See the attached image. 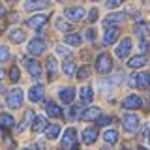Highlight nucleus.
Returning a JSON list of instances; mask_svg holds the SVG:
<instances>
[{"label": "nucleus", "mask_w": 150, "mask_h": 150, "mask_svg": "<svg viewBox=\"0 0 150 150\" xmlns=\"http://www.w3.org/2000/svg\"><path fill=\"white\" fill-rule=\"evenodd\" d=\"M79 143H77V131L73 128H68L62 135V143H60V150H77Z\"/></svg>", "instance_id": "nucleus-1"}, {"label": "nucleus", "mask_w": 150, "mask_h": 150, "mask_svg": "<svg viewBox=\"0 0 150 150\" xmlns=\"http://www.w3.org/2000/svg\"><path fill=\"white\" fill-rule=\"evenodd\" d=\"M111 69H112L111 56L107 54V53L98 54V58H96V71H100L101 75H105V73H111Z\"/></svg>", "instance_id": "nucleus-2"}, {"label": "nucleus", "mask_w": 150, "mask_h": 150, "mask_svg": "<svg viewBox=\"0 0 150 150\" xmlns=\"http://www.w3.org/2000/svg\"><path fill=\"white\" fill-rule=\"evenodd\" d=\"M23 98H25V94H23L21 88H13V90L8 94V98H6L8 107L9 109H19V107L23 105Z\"/></svg>", "instance_id": "nucleus-3"}, {"label": "nucleus", "mask_w": 150, "mask_h": 150, "mask_svg": "<svg viewBox=\"0 0 150 150\" xmlns=\"http://www.w3.org/2000/svg\"><path fill=\"white\" fill-rule=\"evenodd\" d=\"M122 126H124V129L128 131V133H135L139 128V116L133 115V112H128V115L122 116Z\"/></svg>", "instance_id": "nucleus-4"}, {"label": "nucleus", "mask_w": 150, "mask_h": 150, "mask_svg": "<svg viewBox=\"0 0 150 150\" xmlns=\"http://www.w3.org/2000/svg\"><path fill=\"white\" fill-rule=\"evenodd\" d=\"M129 84H133V86H137V88L150 86V73L148 71H137L129 79Z\"/></svg>", "instance_id": "nucleus-5"}, {"label": "nucleus", "mask_w": 150, "mask_h": 150, "mask_svg": "<svg viewBox=\"0 0 150 150\" xmlns=\"http://www.w3.org/2000/svg\"><path fill=\"white\" fill-rule=\"evenodd\" d=\"M45 41L40 40V38H34L32 41H28V53H30L32 56H40L41 53L45 51Z\"/></svg>", "instance_id": "nucleus-6"}, {"label": "nucleus", "mask_w": 150, "mask_h": 150, "mask_svg": "<svg viewBox=\"0 0 150 150\" xmlns=\"http://www.w3.org/2000/svg\"><path fill=\"white\" fill-rule=\"evenodd\" d=\"M25 66H26L28 73H30L34 79H40L41 77V64L38 62V60H34V58H25Z\"/></svg>", "instance_id": "nucleus-7"}, {"label": "nucleus", "mask_w": 150, "mask_h": 150, "mask_svg": "<svg viewBox=\"0 0 150 150\" xmlns=\"http://www.w3.org/2000/svg\"><path fill=\"white\" fill-rule=\"evenodd\" d=\"M115 53H116V56H118V58H126V56L131 53V40H129V38H126V40L120 41Z\"/></svg>", "instance_id": "nucleus-8"}, {"label": "nucleus", "mask_w": 150, "mask_h": 150, "mask_svg": "<svg viewBox=\"0 0 150 150\" xmlns=\"http://www.w3.org/2000/svg\"><path fill=\"white\" fill-rule=\"evenodd\" d=\"M126 13H111L109 17H105V21H103V26H105V30L107 28H112V25H118V23L122 21H126Z\"/></svg>", "instance_id": "nucleus-9"}, {"label": "nucleus", "mask_w": 150, "mask_h": 150, "mask_svg": "<svg viewBox=\"0 0 150 150\" xmlns=\"http://www.w3.org/2000/svg\"><path fill=\"white\" fill-rule=\"evenodd\" d=\"M66 17H68L69 19V21H81V19L84 17V9L81 8V6H73V8H68V9H66Z\"/></svg>", "instance_id": "nucleus-10"}, {"label": "nucleus", "mask_w": 150, "mask_h": 150, "mask_svg": "<svg viewBox=\"0 0 150 150\" xmlns=\"http://www.w3.org/2000/svg\"><path fill=\"white\" fill-rule=\"evenodd\" d=\"M122 107L124 109H139V107H143V100L139 96H135V94H131L122 101Z\"/></svg>", "instance_id": "nucleus-11"}, {"label": "nucleus", "mask_w": 150, "mask_h": 150, "mask_svg": "<svg viewBox=\"0 0 150 150\" xmlns=\"http://www.w3.org/2000/svg\"><path fill=\"white\" fill-rule=\"evenodd\" d=\"M47 19H49V15H45V13H41V15H34V17H30V19L26 21V26L40 30V28L47 23Z\"/></svg>", "instance_id": "nucleus-12"}, {"label": "nucleus", "mask_w": 150, "mask_h": 150, "mask_svg": "<svg viewBox=\"0 0 150 150\" xmlns=\"http://www.w3.org/2000/svg\"><path fill=\"white\" fill-rule=\"evenodd\" d=\"M43 94H45L43 86H41V84H34V86L30 88V92H28V98H30V101L38 103V101L43 100Z\"/></svg>", "instance_id": "nucleus-13"}, {"label": "nucleus", "mask_w": 150, "mask_h": 150, "mask_svg": "<svg viewBox=\"0 0 150 150\" xmlns=\"http://www.w3.org/2000/svg\"><path fill=\"white\" fill-rule=\"evenodd\" d=\"M45 111H47V116H53V118L62 116V107L56 105L54 101H47V103H45Z\"/></svg>", "instance_id": "nucleus-14"}, {"label": "nucleus", "mask_w": 150, "mask_h": 150, "mask_svg": "<svg viewBox=\"0 0 150 150\" xmlns=\"http://www.w3.org/2000/svg\"><path fill=\"white\" fill-rule=\"evenodd\" d=\"M51 4V0H26L25 2V8L28 11H34V9H41V8H47Z\"/></svg>", "instance_id": "nucleus-15"}, {"label": "nucleus", "mask_w": 150, "mask_h": 150, "mask_svg": "<svg viewBox=\"0 0 150 150\" xmlns=\"http://www.w3.org/2000/svg\"><path fill=\"white\" fill-rule=\"evenodd\" d=\"M101 116V109L100 107H88V109L83 111V120H98Z\"/></svg>", "instance_id": "nucleus-16"}, {"label": "nucleus", "mask_w": 150, "mask_h": 150, "mask_svg": "<svg viewBox=\"0 0 150 150\" xmlns=\"http://www.w3.org/2000/svg\"><path fill=\"white\" fill-rule=\"evenodd\" d=\"M96 139H98V129H96V128H86V129H83V143H84V144L96 143Z\"/></svg>", "instance_id": "nucleus-17"}, {"label": "nucleus", "mask_w": 150, "mask_h": 150, "mask_svg": "<svg viewBox=\"0 0 150 150\" xmlns=\"http://www.w3.org/2000/svg\"><path fill=\"white\" fill-rule=\"evenodd\" d=\"M118 34H120L118 28H107L105 36H103V43H105V45H112L116 41V38H118Z\"/></svg>", "instance_id": "nucleus-18"}, {"label": "nucleus", "mask_w": 150, "mask_h": 150, "mask_svg": "<svg viewBox=\"0 0 150 150\" xmlns=\"http://www.w3.org/2000/svg\"><path fill=\"white\" fill-rule=\"evenodd\" d=\"M143 66H146V56H144V54H139V56H131V58L128 60V68H131V69L143 68Z\"/></svg>", "instance_id": "nucleus-19"}, {"label": "nucleus", "mask_w": 150, "mask_h": 150, "mask_svg": "<svg viewBox=\"0 0 150 150\" xmlns=\"http://www.w3.org/2000/svg\"><path fill=\"white\" fill-rule=\"evenodd\" d=\"M58 98H60V101L62 103H71L73 101V98H75V90L71 86H68V88H62V90H60V94H58Z\"/></svg>", "instance_id": "nucleus-20"}, {"label": "nucleus", "mask_w": 150, "mask_h": 150, "mask_svg": "<svg viewBox=\"0 0 150 150\" xmlns=\"http://www.w3.org/2000/svg\"><path fill=\"white\" fill-rule=\"evenodd\" d=\"M9 40L13 43H23L26 40V32L21 30V28H13V30H9Z\"/></svg>", "instance_id": "nucleus-21"}, {"label": "nucleus", "mask_w": 150, "mask_h": 150, "mask_svg": "<svg viewBox=\"0 0 150 150\" xmlns=\"http://www.w3.org/2000/svg\"><path fill=\"white\" fill-rule=\"evenodd\" d=\"M13 126H15L13 116L8 115V112H2V115H0V128H2V129H11Z\"/></svg>", "instance_id": "nucleus-22"}, {"label": "nucleus", "mask_w": 150, "mask_h": 150, "mask_svg": "<svg viewBox=\"0 0 150 150\" xmlns=\"http://www.w3.org/2000/svg\"><path fill=\"white\" fill-rule=\"evenodd\" d=\"M56 71H58V64H56V58L54 56H49L47 58V73H49V77L53 79L54 75H56Z\"/></svg>", "instance_id": "nucleus-23"}, {"label": "nucleus", "mask_w": 150, "mask_h": 150, "mask_svg": "<svg viewBox=\"0 0 150 150\" xmlns=\"http://www.w3.org/2000/svg\"><path fill=\"white\" fill-rule=\"evenodd\" d=\"M47 129V120L43 116H36L32 122V131H45Z\"/></svg>", "instance_id": "nucleus-24"}, {"label": "nucleus", "mask_w": 150, "mask_h": 150, "mask_svg": "<svg viewBox=\"0 0 150 150\" xmlns=\"http://www.w3.org/2000/svg\"><path fill=\"white\" fill-rule=\"evenodd\" d=\"M60 135V126L58 124H51V126H47V129H45V137L47 139H56Z\"/></svg>", "instance_id": "nucleus-25"}, {"label": "nucleus", "mask_w": 150, "mask_h": 150, "mask_svg": "<svg viewBox=\"0 0 150 150\" xmlns=\"http://www.w3.org/2000/svg\"><path fill=\"white\" fill-rule=\"evenodd\" d=\"M103 139H105L107 144H115L116 141H118V131H116V129H107V131H103Z\"/></svg>", "instance_id": "nucleus-26"}, {"label": "nucleus", "mask_w": 150, "mask_h": 150, "mask_svg": "<svg viewBox=\"0 0 150 150\" xmlns=\"http://www.w3.org/2000/svg\"><path fill=\"white\" fill-rule=\"evenodd\" d=\"M135 34L144 40V38L150 34V26H148V23H139V25L135 26Z\"/></svg>", "instance_id": "nucleus-27"}, {"label": "nucleus", "mask_w": 150, "mask_h": 150, "mask_svg": "<svg viewBox=\"0 0 150 150\" xmlns=\"http://www.w3.org/2000/svg\"><path fill=\"white\" fill-rule=\"evenodd\" d=\"M62 71L71 77V75H75V71H77V66H75L73 60H66V62L62 64Z\"/></svg>", "instance_id": "nucleus-28"}, {"label": "nucleus", "mask_w": 150, "mask_h": 150, "mask_svg": "<svg viewBox=\"0 0 150 150\" xmlns=\"http://www.w3.org/2000/svg\"><path fill=\"white\" fill-rule=\"evenodd\" d=\"M81 100L84 103H90L94 100V92H92V88L90 86H83L81 88Z\"/></svg>", "instance_id": "nucleus-29"}, {"label": "nucleus", "mask_w": 150, "mask_h": 150, "mask_svg": "<svg viewBox=\"0 0 150 150\" xmlns=\"http://www.w3.org/2000/svg\"><path fill=\"white\" fill-rule=\"evenodd\" d=\"M64 41L69 47H79V45H81V36H79V34H68Z\"/></svg>", "instance_id": "nucleus-30"}, {"label": "nucleus", "mask_w": 150, "mask_h": 150, "mask_svg": "<svg viewBox=\"0 0 150 150\" xmlns=\"http://www.w3.org/2000/svg\"><path fill=\"white\" fill-rule=\"evenodd\" d=\"M34 118H36V115H34V112H32V111H26V112H25V120H23V124L19 126V131H21V129H25L26 126H32Z\"/></svg>", "instance_id": "nucleus-31"}, {"label": "nucleus", "mask_w": 150, "mask_h": 150, "mask_svg": "<svg viewBox=\"0 0 150 150\" xmlns=\"http://www.w3.org/2000/svg\"><path fill=\"white\" fill-rule=\"evenodd\" d=\"M54 26L58 28V30H62V32H68V30H71V25H69L68 21H64L62 17H56V21H54Z\"/></svg>", "instance_id": "nucleus-32"}, {"label": "nucleus", "mask_w": 150, "mask_h": 150, "mask_svg": "<svg viewBox=\"0 0 150 150\" xmlns=\"http://www.w3.org/2000/svg\"><path fill=\"white\" fill-rule=\"evenodd\" d=\"M83 116V109L77 105H73L71 109H69V118H81Z\"/></svg>", "instance_id": "nucleus-33"}, {"label": "nucleus", "mask_w": 150, "mask_h": 150, "mask_svg": "<svg viewBox=\"0 0 150 150\" xmlns=\"http://www.w3.org/2000/svg\"><path fill=\"white\" fill-rule=\"evenodd\" d=\"M19 77H21V71H19L17 66H13V68L9 69V79H11L13 83H17V81H19Z\"/></svg>", "instance_id": "nucleus-34"}, {"label": "nucleus", "mask_w": 150, "mask_h": 150, "mask_svg": "<svg viewBox=\"0 0 150 150\" xmlns=\"http://www.w3.org/2000/svg\"><path fill=\"white\" fill-rule=\"evenodd\" d=\"M9 58V49L6 45H0V62H6Z\"/></svg>", "instance_id": "nucleus-35"}, {"label": "nucleus", "mask_w": 150, "mask_h": 150, "mask_svg": "<svg viewBox=\"0 0 150 150\" xmlns=\"http://www.w3.org/2000/svg\"><path fill=\"white\" fill-rule=\"evenodd\" d=\"M69 47H66V45H58L56 47V54H60V56H69Z\"/></svg>", "instance_id": "nucleus-36"}, {"label": "nucleus", "mask_w": 150, "mask_h": 150, "mask_svg": "<svg viewBox=\"0 0 150 150\" xmlns=\"http://www.w3.org/2000/svg\"><path fill=\"white\" fill-rule=\"evenodd\" d=\"M88 75H90V68H88V66H83L77 73V79H86Z\"/></svg>", "instance_id": "nucleus-37"}, {"label": "nucleus", "mask_w": 150, "mask_h": 150, "mask_svg": "<svg viewBox=\"0 0 150 150\" xmlns=\"http://www.w3.org/2000/svg\"><path fill=\"white\" fill-rule=\"evenodd\" d=\"M112 122V116H100V118L96 120V124L98 126H109Z\"/></svg>", "instance_id": "nucleus-38"}, {"label": "nucleus", "mask_w": 150, "mask_h": 150, "mask_svg": "<svg viewBox=\"0 0 150 150\" xmlns=\"http://www.w3.org/2000/svg\"><path fill=\"white\" fill-rule=\"evenodd\" d=\"M122 2H124V0H107V2H105V6L109 8V9H115V8H118Z\"/></svg>", "instance_id": "nucleus-39"}, {"label": "nucleus", "mask_w": 150, "mask_h": 150, "mask_svg": "<svg viewBox=\"0 0 150 150\" xmlns=\"http://www.w3.org/2000/svg\"><path fill=\"white\" fill-rule=\"evenodd\" d=\"M98 15H100V13H98V9H96V8H92V9H90V13H88V21H90V23L98 21Z\"/></svg>", "instance_id": "nucleus-40"}, {"label": "nucleus", "mask_w": 150, "mask_h": 150, "mask_svg": "<svg viewBox=\"0 0 150 150\" xmlns=\"http://www.w3.org/2000/svg\"><path fill=\"white\" fill-rule=\"evenodd\" d=\"M86 40H90V41L96 40V32H94V28H88V30H86Z\"/></svg>", "instance_id": "nucleus-41"}, {"label": "nucleus", "mask_w": 150, "mask_h": 150, "mask_svg": "<svg viewBox=\"0 0 150 150\" xmlns=\"http://www.w3.org/2000/svg\"><path fill=\"white\" fill-rule=\"evenodd\" d=\"M148 47H150V45H148V41H146V40L141 41V51H143V53H144V51H148Z\"/></svg>", "instance_id": "nucleus-42"}, {"label": "nucleus", "mask_w": 150, "mask_h": 150, "mask_svg": "<svg viewBox=\"0 0 150 150\" xmlns=\"http://www.w3.org/2000/svg\"><path fill=\"white\" fill-rule=\"evenodd\" d=\"M4 15H6V9H4V6H2V4H0V19H2Z\"/></svg>", "instance_id": "nucleus-43"}, {"label": "nucleus", "mask_w": 150, "mask_h": 150, "mask_svg": "<svg viewBox=\"0 0 150 150\" xmlns=\"http://www.w3.org/2000/svg\"><path fill=\"white\" fill-rule=\"evenodd\" d=\"M4 75H6V73H4V69L0 68V77H4Z\"/></svg>", "instance_id": "nucleus-44"}, {"label": "nucleus", "mask_w": 150, "mask_h": 150, "mask_svg": "<svg viewBox=\"0 0 150 150\" xmlns=\"http://www.w3.org/2000/svg\"><path fill=\"white\" fill-rule=\"evenodd\" d=\"M25 150H36V148H34V146H28V148H25Z\"/></svg>", "instance_id": "nucleus-45"}, {"label": "nucleus", "mask_w": 150, "mask_h": 150, "mask_svg": "<svg viewBox=\"0 0 150 150\" xmlns=\"http://www.w3.org/2000/svg\"><path fill=\"white\" fill-rule=\"evenodd\" d=\"M8 2H9V4H13V2H17V0H8Z\"/></svg>", "instance_id": "nucleus-46"}, {"label": "nucleus", "mask_w": 150, "mask_h": 150, "mask_svg": "<svg viewBox=\"0 0 150 150\" xmlns=\"http://www.w3.org/2000/svg\"><path fill=\"white\" fill-rule=\"evenodd\" d=\"M139 150H146V148H144V146H141V148H139Z\"/></svg>", "instance_id": "nucleus-47"}, {"label": "nucleus", "mask_w": 150, "mask_h": 150, "mask_svg": "<svg viewBox=\"0 0 150 150\" xmlns=\"http://www.w3.org/2000/svg\"><path fill=\"white\" fill-rule=\"evenodd\" d=\"M148 144H150V133H148Z\"/></svg>", "instance_id": "nucleus-48"}, {"label": "nucleus", "mask_w": 150, "mask_h": 150, "mask_svg": "<svg viewBox=\"0 0 150 150\" xmlns=\"http://www.w3.org/2000/svg\"><path fill=\"white\" fill-rule=\"evenodd\" d=\"M122 150H129V148H122Z\"/></svg>", "instance_id": "nucleus-49"}, {"label": "nucleus", "mask_w": 150, "mask_h": 150, "mask_svg": "<svg viewBox=\"0 0 150 150\" xmlns=\"http://www.w3.org/2000/svg\"><path fill=\"white\" fill-rule=\"evenodd\" d=\"M58 2H62V0H58Z\"/></svg>", "instance_id": "nucleus-50"}, {"label": "nucleus", "mask_w": 150, "mask_h": 150, "mask_svg": "<svg viewBox=\"0 0 150 150\" xmlns=\"http://www.w3.org/2000/svg\"><path fill=\"white\" fill-rule=\"evenodd\" d=\"M92 2H96V0H92Z\"/></svg>", "instance_id": "nucleus-51"}]
</instances>
